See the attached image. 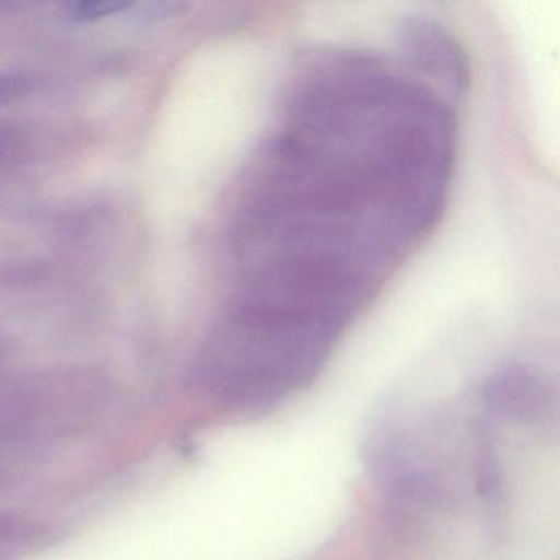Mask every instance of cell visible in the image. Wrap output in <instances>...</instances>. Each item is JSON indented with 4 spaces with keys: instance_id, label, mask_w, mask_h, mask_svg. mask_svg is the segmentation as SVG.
<instances>
[{
    "instance_id": "cell-1",
    "label": "cell",
    "mask_w": 560,
    "mask_h": 560,
    "mask_svg": "<svg viewBox=\"0 0 560 560\" xmlns=\"http://www.w3.org/2000/svg\"><path fill=\"white\" fill-rule=\"evenodd\" d=\"M280 107V129L245 166L229 237L392 275L444 215V183L408 130L380 107Z\"/></svg>"
},
{
    "instance_id": "cell-2",
    "label": "cell",
    "mask_w": 560,
    "mask_h": 560,
    "mask_svg": "<svg viewBox=\"0 0 560 560\" xmlns=\"http://www.w3.org/2000/svg\"><path fill=\"white\" fill-rule=\"evenodd\" d=\"M337 340L303 320L231 301L202 349L199 376L225 398L275 401L310 383Z\"/></svg>"
},
{
    "instance_id": "cell-3",
    "label": "cell",
    "mask_w": 560,
    "mask_h": 560,
    "mask_svg": "<svg viewBox=\"0 0 560 560\" xmlns=\"http://www.w3.org/2000/svg\"><path fill=\"white\" fill-rule=\"evenodd\" d=\"M402 54L412 67L434 78L454 93H464L470 65L464 47L448 28L434 19L409 18L399 27Z\"/></svg>"
},
{
    "instance_id": "cell-4",
    "label": "cell",
    "mask_w": 560,
    "mask_h": 560,
    "mask_svg": "<svg viewBox=\"0 0 560 560\" xmlns=\"http://www.w3.org/2000/svg\"><path fill=\"white\" fill-rule=\"evenodd\" d=\"M546 383L530 370L516 366L493 378L490 393L497 405L524 411L527 408H539L540 402H546Z\"/></svg>"
},
{
    "instance_id": "cell-5",
    "label": "cell",
    "mask_w": 560,
    "mask_h": 560,
    "mask_svg": "<svg viewBox=\"0 0 560 560\" xmlns=\"http://www.w3.org/2000/svg\"><path fill=\"white\" fill-rule=\"evenodd\" d=\"M129 8V2H120V0H88V2L67 5L65 14L71 22L84 24V22L100 21V19L119 14Z\"/></svg>"
},
{
    "instance_id": "cell-6",
    "label": "cell",
    "mask_w": 560,
    "mask_h": 560,
    "mask_svg": "<svg viewBox=\"0 0 560 560\" xmlns=\"http://www.w3.org/2000/svg\"><path fill=\"white\" fill-rule=\"evenodd\" d=\"M32 90V80L21 74H0V104L12 103Z\"/></svg>"
}]
</instances>
